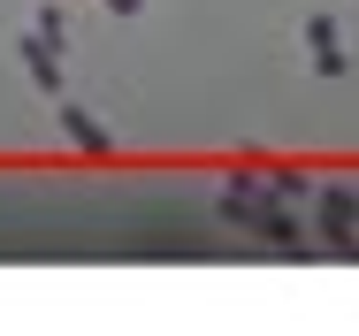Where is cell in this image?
<instances>
[{"mask_svg":"<svg viewBox=\"0 0 359 336\" xmlns=\"http://www.w3.org/2000/svg\"><path fill=\"white\" fill-rule=\"evenodd\" d=\"M306 39H313V69H321V76H344V46H337V23H329V15H313Z\"/></svg>","mask_w":359,"mask_h":336,"instance_id":"1","label":"cell"},{"mask_svg":"<svg viewBox=\"0 0 359 336\" xmlns=\"http://www.w3.org/2000/svg\"><path fill=\"white\" fill-rule=\"evenodd\" d=\"M23 69H31V84H39V92H54V100H62V69H54V46H46L39 31L23 39Z\"/></svg>","mask_w":359,"mask_h":336,"instance_id":"2","label":"cell"},{"mask_svg":"<svg viewBox=\"0 0 359 336\" xmlns=\"http://www.w3.org/2000/svg\"><path fill=\"white\" fill-rule=\"evenodd\" d=\"M62 123H69V137H76V145H92V153L107 145V130H100V123L84 115V107H62Z\"/></svg>","mask_w":359,"mask_h":336,"instance_id":"3","label":"cell"},{"mask_svg":"<svg viewBox=\"0 0 359 336\" xmlns=\"http://www.w3.org/2000/svg\"><path fill=\"white\" fill-rule=\"evenodd\" d=\"M107 8H115V15H138V8H145V0H107Z\"/></svg>","mask_w":359,"mask_h":336,"instance_id":"4","label":"cell"}]
</instances>
